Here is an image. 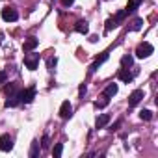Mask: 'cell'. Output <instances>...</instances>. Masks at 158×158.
<instances>
[{"mask_svg": "<svg viewBox=\"0 0 158 158\" xmlns=\"http://www.w3.org/2000/svg\"><path fill=\"white\" fill-rule=\"evenodd\" d=\"M141 26H143V19H136V21L132 23L130 30H141Z\"/></svg>", "mask_w": 158, "mask_h": 158, "instance_id": "obj_21", "label": "cell"}, {"mask_svg": "<svg viewBox=\"0 0 158 158\" xmlns=\"http://www.w3.org/2000/svg\"><path fill=\"white\" fill-rule=\"evenodd\" d=\"M61 152H63V145H61V143H56V145H54V151H52V154L58 158V156H61Z\"/></svg>", "mask_w": 158, "mask_h": 158, "instance_id": "obj_20", "label": "cell"}, {"mask_svg": "<svg viewBox=\"0 0 158 158\" xmlns=\"http://www.w3.org/2000/svg\"><path fill=\"white\" fill-rule=\"evenodd\" d=\"M19 99H21V102H24V104L32 102V101L35 99V88H28V89L19 91Z\"/></svg>", "mask_w": 158, "mask_h": 158, "instance_id": "obj_3", "label": "cell"}, {"mask_svg": "<svg viewBox=\"0 0 158 158\" xmlns=\"http://www.w3.org/2000/svg\"><path fill=\"white\" fill-rule=\"evenodd\" d=\"M125 17H127V11L123 10V11H119V13H117V15L114 17V23H115V24L119 26V23H123V19H125Z\"/></svg>", "mask_w": 158, "mask_h": 158, "instance_id": "obj_17", "label": "cell"}, {"mask_svg": "<svg viewBox=\"0 0 158 158\" xmlns=\"http://www.w3.org/2000/svg\"><path fill=\"white\" fill-rule=\"evenodd\" d=\"M37 45H39V39H37V37H28V39L24 41L23 48H24V52H30V50H34Z\"/></svg>", "mask_w": 158, "mask_h": 158, "instance_id": "obj_9", "label": "cell"}, {"mask_svg": "<svg viewBox=\"0 0 158 158\" xmlns=\"http://www.w3.org/2000/svg\"><path fill=\"white\" fill-rule=\"evenodd\" d=\"M152 52H154V47H152L151 43H147V41H143V43L136 48V56H138V58H149Z\"/></svg>", "mask_w": 158, "mask_h": 158, "instance_id": "obj_1", "label": "cell"}, {"mask_svg": "<svg viewBox=\"0 0 158 158\" xmlns=\"http://www.w3.org/2000/svg\"><path fill=\"white\" fill-rule=\"evenodd\" d=\"M13 149V139L10 134H2L0 136V151H4V152H10Z\"/></svg>", "mask_w": 158, "mask_h": 158, "instance_id": "obj_4", "label": "cell"}, {"mask_svg": "<svg viewBox=\"0 0 158 158\" xmlns=\"http://www.w3.org/2000/svg\"><path fill=\"white\" fill-rule=\"evenodd\" d=\"M74 30H76L78 34H84V35H86V34L89 32V26H88V23H86V21H78V23H76V26H74Z\"/></svg>", "mask_w": 158, "mask_h": 158, "instance_id": "obj_10", "label": "cell"}, {"mask_svg": "<svg viewBox=\"0 0 158 158\" xmlns=\"http://www.w3.org/2000/svg\"><path fill=\"white\" fill-rule=\"evenodd\" d=\"M61 4H63L65 8H69V6H73V4H74V0H61Z\"/></svg>", "mask_w": 158, "mask_h": 158, "instance_id": "obj_25", "label": "cell"}, {"mask_svg": "<svg viewBox=\"0 0 158 158\" xmlns=\"http://www.w3.org/2000/svg\"><path fill=\"white\" fill-rule=\"evenodd\" d=\"M108 102H110V97L102 95V101H97V102H95V106H97V108H106V106H108Z\"/></svg>", "mask_w": 158, "mask_h": 158, "instance_id": "obj_16", "label": "cell"}, {"mask_svg": "<svg viewBox=\"0 0 158 158\" xmlns=\"http://www.w3.org/2000/svg\"><path fill=\"white\" fill-rule=\"evenodd\" d=\"M132 63H134V60H132L130 54H125V56L121 58V65H123V67H132Z\"/></svg>", "mask_w": 158, "mask_h": 158, "instance_id": "obj_14", "label": "cell"}, {"mask_svg": "<svg viewBox=\"0 0 158 158\" xmlns=\"http://www.w3.org/2000/svg\"><path fill=\"white\" fill-rule=\"evenodd\" d=\"M115 93H117V84H108L102 95H106V97H114Z\"/></svg>", "mask_w": 158, "mask_h": 158, "instance_id": "obj_13", "label": "cell"}, {"mask_svg": "<svg viewBox=\"0 0 158 158\" xmlns=\"http://www.w3.org/2000/svg\"><path fill=\"white\" fill-rule=\"evenodd\" d=\"M108 123H110V115L108 114H102V115L97 117V128H104Z\"/></svg>", "mask_w": 158, "mask_h": 158, "instance_id": "obj_11", "label": "cell"}, {"mask_svg": "<svg viewBox=\"0 0 158 158\" xmlns=\"http://www.w3.org/2000/svg\"><path fill=\"white\" fill-rule=\"evenodd\" d=\"M56 63H58V60H56V58H48V61H47V67H48V71H50V73H54V69H56Z\"/></svg>", "mask_w": 158, "mask_h": 158, "instance_id": "obj_19", "label": "cell"}, {"mask_svg": "<svg viewBox=\"0 0 158 158\" xmlns=\"http://www.w3.org/2000/svg\"><path fill=\"white\" fill-rule=\"evenodd\" d=\"M24 65L30 71H35L39 65V54H24Z\"/></svg>", "mask_w": 158, "mask_h": 158, "instance_id": "obj_2", "label": "cell"}, {"mask_svg": "<svg viewBox=\"0 0 158 158\" xmlns=\"http://www.w3.org/2000/svg\"><path fill=\"white\" fill-rule=\"evenodd\" d=\"M48 145H50V143H48V136L45 134V136H43V139H41V147H43V149H47Z\"/></svg>", "mask_w": 158, "mask_h": 158, "instance_id": "obj_24", "label": "cell"}, {"mask_svg": "<svg viewBox=\"0 0 158 158\" xmlns=\"http://www.w3.org/2000/svg\"><path fill=\"white\" fill-rule=\"evenodd\" d=\"M106 60H108V54L104 52V54H102L101 58H97V60H95V63L91 65V69H89V73H95V71H97V69L101 67V63H102V61H106Z\"/></svg>", "mask_w": 158, "mask_h": 158, "instance_id": "obj_12", "label": "cell"}, {"mask_svg": "<svg viewBox=\"0 0 158 158\" xmlns=\"http://www.w3.org/2000/svg\"><path fill=\"white\" fill-rule=\"evenodd\" d=\"M139 117L145 119V121H151V119H152V112H151V110H141V112H139Z\"/></svg>", "mask_w": 158, "mask_h": 158, "instance_id": "obj_18", "label": "cell"}, {"mask_svg": "<svg viewBox=\"0 0 158 158\" xmlns=\"http://www.w3.org/2000/svg\"><path fill=\"white\" fill-rule=\"evenodd\" d=\"M6 78H8L6 73H4V71H0V84H4V82H6Z\"/></svg>", "mask_w": 158, "mask_h": 158, "instance_id": "obj_26", "label": "cell"}, {"mask_svg": "<svg viewBox=\"0 0 158 158\" xmlns=\"http://www.w3.org/2000/svg\"><path fill=\"white\" fill-rule=\"evenodd\" d=\"M138 6H139V0H130V2L127 4V10H125V11H127V13H132Z\"/></svg>", "mask_w": 158, "mask_h": 158, "instance_id": "obj_15", "label": "cell"}, {"mask_svg": "<svg viewBox=\"0 0 158 158\" xmlns=\"http://www.w3.org/2000/svg\"><path fill=\"white\" fill-rule=\"evenodd\" d=\"M2 19H4L6 23H15V21L19 19V13H17L13 8H10V6H8V8H4V10H2Z\"/></svg>", "mask_w": 158, "mask_h": 158, "instance_id": "obj_5", "label": "cell"}, {"mask_svg": "<svg viewBox=\"0 0 158 158\" xmlns=\"http://www.w3.org/2000/svg\"><path fill=\"white\" fill-rule=\"evenodd\" d=\"M117 78L121 82H125V84H128V82H132V78H134V74L127 69V67H123V69H119L117 71Z\"/></svg>", "mask_w": 158, "mask_h": 158, "instance_id": "obj_6", "label": "cell"}, {"mask_svg": "<svg viewBox=\"0 0 158 158\" xmlns=\"http://www.w3.org/2000/svg\"><path fill=\"white\" fill-rule=\"evenodd\" d=\"M71 115H73V106H71L69 101H65V102L61 104V108H60V117H61V119H69Z\"/></svg>", "mask_w": 158, "mask_h": 158, "instance_id": "obj_8", "label": "cell"}, {"mask_svg": "<svg viewBox=\"0 0 158 158\" xmlns=\"http://www.w3.org/2000/svg\"><path fill=\"white\" fill-rule=\"evenodd\" d=\"M115 26H117V24L114 23V19H108V21H106V34H108L112 28H115Z\"/></svg>", "mask_w": 158, "mask_h": 158, "instance_id": "obj_23", "label": "cell"}, {"mask_svg": "<svg viewBox=\"0 0 158 158\" xmlns=\"http://www.w3.org/2000/svg\"><path fill=\"white\" fill-rule=\"evenodd\" d=\"M37 152H39V143H37V141H34L32 151H30V156H32V158H35V156H37Z\"/></svg>", "mask_w": 158, "mask_h": 158, "instance_id": "obj_22", "label": "cell"}, {"mask_svg": "<svg viewBox=\"0 0 158 158\" xmlns=\"http://www.w3.org/2000/svg\"><path fill=\"white\" fill-rule=\"evenodd\" d=\"M141 99H143V91H141V89L132 91V93H130V97H128V106H138Z\"/></svg>", "mask_w": 158, "mask_h": 158, "instance_id": "obj_7", "label": "cell"}, {"mask_svg": "<svg viewBox=\"0 0 158 158\" xmlns=\"http://www.w3.org/2000/svg\"><path fill=\"white\" fill-rule=\"evenodd\" d=\"M2 37H4V35H2V34H0V45H2Z\"/></svg>", "mask_w": 158, "mask_h": 158, "instance_id": "obj_27", "label": "cell"}]
</instances>
